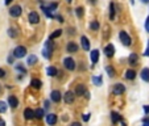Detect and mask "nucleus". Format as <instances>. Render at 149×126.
I'll return each instance as SVG.
<instances>
[{
	"instance_id": "c756f323",
	"label": "nucleus",
	"mask_w": 149,
	"mask_h": 126,
	"mask_svg": "<svg viewBox=\"0 0 149 126\" xmlns=\"http://www.w3.org/2000/svg\"><path fill=\"white\" fill-rule=\"evenodd\" d=\"M61 34H62V30H61V29H57V30L54 32V33H52V34H50V40H54V38L59 37Z\"/></svg>"
},
{
	"instance_id": "c03bdc74",
	"label": "nucleus",
	"mask_w": 149,
	"mask_h": 126,
	"mask_svg": "<svg viewBox=\"0 0 149 126\" xmlns=\"http://www.w3.org/2000/svg\"><path fill=\"white\" fill-rule=\"evenodd\" d=\"M13 58H15V57H9V58H8V62H9V63H12V62H13Z\"/></svg>"
},
{
	"instance_id": "f3484780",
	"label": "nucleus",
	"mask_w": 149,
	"mask_h": 126,
	"mask_svg": "<svg viewBox=\"0 0 149 126\" xmlns=\"http://www.w3.org/2000/svg\"><path fill=\"white\" fill-rule=\"evenodd\" d=\"M31 85L33 87V88H36V89H40L42 87V82L40 80V79H32Z\"/></svg>"
},
{
	"instance_id": "ddd939ff",
	"label": "nucleus",
	"mask_w": 149,
	"mask_h": 126,
	"mask_svg": "<svg viewBox=\"0 0 149 126\" xmlns=\"http://www.w3.org/2000/svg\"><path fill=\"white\" fill-rule=\"evenodd\" d=\"M84 93H86V87H84V84H78V85H76L75 95H78V96H83Z\"/></svg>"
},
{
	"instance_id": "c9c22d12",
	"label": "nucleus",
	"mask_w": 149,
	"mask_h": 126,
	"mask_svg": "<svg viewBox=\"0 0 149 126\" xmlns=\"http://www.w3.org/2000/svg\"><path fill=\"white\" fill-rule=\"evenodd\" d=\"M82 119H83L84 122H87V121L90 119V114H83V116H82Z\"/></svg>"
},
{
	"instance_id": "37998d69",
	"label": "nucleus",
	"mask_w": 149,
	"mask_h": 126,
	"mask_svg": "<svg viewBox=\"0 0 149 126\" xmlns=\"http://www.w3.org/2000/svg\"><path fill=\"white\" fill-rule=\"evenodd\" d=\"M70 126H80V123H79V122H73Z\"/></svg>"
},
{
	"instance_id": "9d476101",
	"label": "nucleus",
	"mask_w": 149,
	"mask_h": 126,
	"mask_svg": "<svg viewBox=\"0 0 149 126\" xmlns=\"http://www.w3.org/2000/svg\"><path fill=\"white\" fill-rule=\"evenodd\" d=\"M128 62H129V65L131 66H137L139 65V55L136 54V53H132V54L129 55Z\"/></svg>"
},
{
	"instance_id": "7c9ffc66",
	"label": "nucleus",
	"mask_w": 149,
	"mask_h": 126,
	"mask_svg": "<svg viewBox=\"0 0 149 126\" xmlns=\"http://www.w3.org/2000/svg\"><path fill=\"white\" fill-rule=\"evenodd\" d=\"M7 112V104L4 101H0V113H5Z\"/></svg>"
},
{
	"instance_id": "0eeeda50",
	"label": "nucleus",
	"mask_w": 149,
	"mask_h": 126,
	"mask_svg": "<svg viewBox=\"0 0 149 126\" xmlns=\"http://www.w3.org/2000/svg\"><path fill=\"white\" fill-rule=\"evenodd\" d=\"M63 100H65V102L66 104H73L74 102V100H75V96H74V93L73 92H66L65 95H63Z\"/></svg>"
},
{
	"instance_id": "412c9836",
	"label": "nucleus",
	"mask_w": 149,
	"mask_h": 126,
	"mask_svg": "<svg viewBox=\"0 0 149 126\" xmlns=\"http://www.w3.org/2000/svg\"><path fill=\"white\" fill-rule=\"evenodd\" d=\"M91 62H92V63H96L98 61H99V51L98 50H92L91 51Z\"/></svg>"
},
{
	"instance_id": "ea45409f",
	"label": "nucleus",
	"mask_w": 149,
	"mask_h": 126,
	"mask_svg": "<svg viewBox=\"0 0 149 126\" xmlns=\"http://www.w3.org/2000/svg\"><path fill=\"white\" fill-rule=\"evenodd\" d=\"M56 18L59 21V22H63V18H62V17H61V16H56Z\"/></svg>"
},
{
	"instance_id": "1a4fd4ad",
	"label": "nucleus",
	"mask_w": 149,
	"mask_h": 126,
	"mask_svg": "<svg viewBox=\"0 0 149 126\" xmlns=\"http://www.w3.org/2000/svg\"><path fill=\"white\" fill-rule=\"evenodd\" d=\"M28 17H29V22L31 24H38L40 22V16H38L37 12H31Z\"/></svg>"
},
{
	"instance_id": "6ab92c4d",
	"label": "nucleus",
	"mask_w": 149,
	"mask_h": 126,
	"mask_svg": "<svg viewBox=\"0 0 149 126\" xmlns=\"http://www.w3.org/2000/svg\"><path fill=\"white\" fill-rule=\"evenodd\" d=\"M80 42H82V47H83L84 50H90V42H88V38L83 36V37L80 38Z\"/></svg>"
},
{
	"instance_id": "aec40b11",
	"label": "nucleus",
	"mask_w": 149,
	"mask_h": 126,
	"mask_svg": "<svg viewBox=\"0 0 149 126\" xmlns=\"http://www.w3.org/2000/svg\"><path fill=\"white\" fill-rule=\"evenodd\" d=\"M124 76H125V79H128V80H133V79L136 78V71H133V70H127Z\"/></svg>"
},
{
	"instance_id": "a878e982",
	"label": "nucleus",
	"mask_w": 149,
	"mask_h": 126,
	"mask_svg": "<svg viewBox=\"0 0 149 126\" xmlns=\"http://www.w3.org/2000/svg\"><path fill=\"white\" fill-rule=\"evenodd\" d=\"M29 66H33V65H36L37 63V57L36 55H29L28 57V62H27Z\"/></svg>"
},
{
	"instance_id": "c85d7f7f",
	"label": "nucleus",
	"mask_w": 149,
	"mask_h": 126,
	"mask_svg": "<svg viewBox=\"0 0 149 126\" xmlns=\"http://www.w3.org/2000/svg\"><path fill=\"white\" fill-rule=\"evenodd\" d=\"M110 18H111V20L115 18V5H114V3L110 4Z\"/></svg>"
},
{
	"instance_id": "49530a36",
	"label": "nucleus",
	"mask_w": 149,
	"mask_h": 126,
	"mask_svg": "<svg viewBox=\"0 0 149 126\" xmlns=\"http://www.w3.org/2000/svg\"><path fill=\"white\" fill-rule=\"evenodd\" d=\"M49 106H50V105H49V101H46L45 102V108H49Z\"/></svg>"
},
{
	"instance_id": "4468645a",
	"label": "nucleus",
	"mask_w": 149,
	"mask_h": 126,
	"mask_svg": "<svg viewBox=\"0 0 149 126\" xmlns=\"http://www.w3.org/2000/svg\"><path fill=\"white\" fill-rule=\"evenodd\" d=\"M66 49H67V53H76L78 51V45L75 42H69Z\"/></svg>"
},
{
	"instance_id": "09e8293b",
	"label": "nucleus",
	"mask_w": 149,
	"mask_h": 126,
	"mask_svg": "<svg viewBox=\"0 0 149 126\" xmlns=\"http://www.w3.org/2000/svg\"><path fill=\"white\" fill-rule=\"evenodd\" d=\"M67 1H69V3H71V1H73V0H67Z\"/></svg>"
},
{
	"instance_id": "393cba45",
	"label": "nucleus",
	"mask_w": 149,
	"mask_h": 126,
	"mask_svg": "<svg viewBox=\"0 0 149 126\" xmlns=\"http://www.w3.org/2000/svg\"><path fill=\"white\" fill-rule=\"evenodd\" d=\"M17 29H15V28H9L8 29V36H9L11 38H16L17 37Z\"/></svg>"
},
{
	"instance_id": "de8ad7c7",
	"label": "nucleus",
	"mask_w": 149,
	"mask_h": 126,
	"mask_svg": "<svg viewBox=\"0 0 149 126\" xmlns=\"http://www.w3.org/2000/svg\"><path fill=\"white\" fill-rule=\"evenodd\" d=\"M142 3H149V0H141Z\"/></svg>"
},
{
	"instance_id": "6e6552de",
	"label": "nucleus",
	"mask_w": 149,
	"mask_h": 126,
	"mask_svg": "<svg viewBox=\"0 0 149 126\" xmlns=\"http://www.w3.org/2000/svg\"><path fill=\"white\" fill-rule=\"evenodd\" d=\"M114 53H115V47L114 45H107V46H104V54L107 55L108 58H111V57H114Z\"/></svg>"
},
{
	"instance_id": "cd10ccee",
	"label": "nucleus",
	"mask_w": 149,
	"mask_h": 126,
	"mask_svg": "<svg viewBox=\"0 0 149 126\" xmlns=\"http://www.w3.org/2000/svg\"><path fill=\"white\" fill-rule=\"evenodd\" d=\"M106 72L108 74L110 78H112V76L115 75V70H114V67H111V66H107V67H106Z\"/></svg>"
},
{
	"instance_id": "473e14b6",
	"label": "nucleus",
	"mask_w": 149,
	"mask_h": 126,
	"mask_svg": "<svg viewBox=\"0 0 149 126\" xmlns=\"http://www.w3.org/2000/svg\"><path fill=\"white\" fill-rule=\"evenodd\" d=\"M75 13H76V16H78V17H79V18H80V17H82V16H83V8H76V9H75Z\"/></svg>"
},
{
	"instance_id": "f03ea898",
	"label": "nucleus",
	"mask_w": 149,
	"mask_h": 126,
	"mask_svg": "<svg viewBox=\"0 0 149 126\" xmlns=\"http://www.w3.org/2000/svg\"><path fill=\"white\" fill-rule=\"evenodd\" d=\"M119 38H120V41L123 45H125V46H131L132 40L128 34H127V32H120V33H119Z\"/></svg>"
},
{
	"instance_id": "a18cd8bd",
	"label": "nucleus",
	"mask_w": 149,
	"mask_h": 126,
	"mask_svg": "<svg viewBox=\"0 0 149 126\" xmlns=\"http://www.w3.org/2000/svg\"><path fill=\"white\" fill-rule=\"evenodd\" d=\"M11 1H12V0H4V3L7 4V5H8V4H9V3H11Z\"/></svg>"
},
{
	"instance_id": "20e7f679",
	"label": "nucleus",
	"mask_w": 149,
	"mask_h": 126,
	"mask_svg": "<svg viewBox=\"0 0 149 126\" xmlns=\"http://www.w3.org/2000/svg\"><path fill=\"white\" fill-rule=\"evenodd\" d=\"M63 65H65V67L67 68V70H70V71H73V70H75V62H74L73 58H70V57H67V58L63 59Z\"/></svg>"
},
{
	"instance_id": "e433bc0d",
	"label": "nucleus",
	"mask_w": 149,
	"mask_h": 126,
	"mask_svg": "<svg viewBox=\"0 0 149 126\" xmlns=\"http://www.w3.org/2000/svg\"><path fill=\"white\" fill-rule=\"evenodd\" d=\"M144 55H145V57H149V41H148V46H146V50H145V53H144Z\"/></svg>"
},
{
	"instance_id": "f704fd0d",
	"label": "nucleus",
	"mask_w": 149,
	"mask_h": 126,
	"mask_svg": "<svg viewBox=\"0 0 149 126\" xmlns=\"http://www.w3.org/2000/svg\"><path fill=\"white\" fill-rule=\"evenodd\" d=\"M145 29H146V32L149 33V16L146 17V20H145Z\"/></svg>"
},
{
	"instance_id": "dca6fc26",
	"label": "nucleus",
	"mask_w": 149,
	"mask_h": 126,
	"mask_svg": "<svg viewBox=\"0 0 149 126\" xmlns=\"http://www.w3.org/2000/svg\"><path fill=\"white\" fill-rule=\"evenodd\" d=\"M24 117H25V119H32L35 117V110H32L31 108H27L24 110Z\"/></svg>"
},
{
	"instance_id": "2eb2a0df",
	"label": "nucleus",
	"mask_w": 149,
	"mask_h": 126,
	"mask_svg": "<svg viewBox=\"0 0 149 126\" xmlns=\"http://www.w3.org/2000/svg\"><path fill=\"white\" fill-rule=\"evenodd\" d=\"M8 104L11 105V108H17L19 105V100L15 97V96H9L8 97Z\"/></svg>"
},
{
	"instance_id": "79ce46f5",
	"label": "nucleus",
	"mask_w": 149,
	"mask_h": 126,
	"mask_svg": "<svg viewBox=\"0 0 149 126\" xmlns=\"http://www.w3.org/2000/svg\"><path fill=\"white\" fill-rule=\"evenodd\" d=\"M0 126H5V122H4V119L0 118Z\"/></svg>"
},
{
	"instance_id": "f257e3e1",
	"label": "nucleus",
	"mask_w": 149,
	"mask_h": 126,
	"mask_svg": "<svg viewBox=\"0 0 149 126\" xmlns=\"http://www.w3.org/2000/svg\"><path fill=\"white\" fill-rule=\"evenodd\" d=\"M53 49H54V46H53L52 42L46 41L45 46H44V49H42V55H44L46 59H49L50 58V55H52V53H53Z\"/></svg>"
},
{
	"instance_id": "a19ab883",
	"label": "nucleus",
	"mask_w": 149,
	"mask_h": 126,
	"mask_svg": "<svg viewBox=\"0 0 149 126\" xmlns=\"http://www.w3.org/2000/svg\"><path fill=\"white\" fill-rule=\"evenodd\" d=\"M4 74H5V72H4V70H1V68H0V78H3Z\"/></svg>"
},
{
	"instance_id": "4be33fe9",
	"label": "nucleus",
	"mask_w": 149,
	"mask_h": 126,
	"mask_svg": "<svg viewBox=\"0 0 149 126\" xmlns=\"http://www.w3.org/2000/svg\"><path fill=\"white\" fill-rule=\"evenodd\" d=\"M46 74H48L49 76H57V74H58V71H57L56 67H53V66H50V67L46 68Z\"/></svg>"
},
{
	"instance_id": "7ed1b4c3",
	"label": "nucleus",
	"mask_w": 149,
	"mask_h": 126,
	"mask_svg": "<svg viewBox=\"0 0 149 126\" xmlns=\"http://www.w3.org/2000/svg\"><path fill=\"white\" fill-rule=\"evenodd\" d=\"M27 55V47L25 46H17L13 50V57L15 58H23Z\"/></svg>"
},
{
	"instance_id": "bb28decb",
	"label": "nucleus",
	"mask_w": 149,
	"mask_h": 126,
	"mask_svg": "<svg viewBox=\"0 0 149 126\" xmlns=\"http://www.w3.org/2000/svg\"><path fill=\"white\" fill-rule=\"evenodd\" d=\"M92 82H94V84H96L98 87H100L102 83H103V80H102V76H94Z\"/></svg>"
},
{
	"instance_id": "58836bf2",
	"label": "nucleus",
	"mask_w": 149,
	"mask_h": 126,
	"mask_svg": "<svg viewBox=\"0 0 149 126\" xmlns=\"http://www.w3.org/2000/svg\"><path fill=\"white\" fill-rule=\"evenodd\" d=\"M144 112H145L146 114H149V105H145V106H144Z\"/></svg>"
},
{
	"instance_id": "5701e85b",
	"label": "nucleus",
	"mask_w": 149,
	"mask_h": 126,
	"mask_svg": "<svg viewBox=\"0 0 149 126\" xmlns=\"http://www.w3.org/2000/svg\"><path fill=\"white\" fill-rule=\"evenodd\" d=\"M35 117L36 118H38V119H42L44 117H45V110L44 109H37V110H35Z\"/></svg>"
},
{
	"instance_id": "f8f14e48",
	"label": "nucleus",
	"mask_w": 149,
	"mask_h": 126,
	"mask_svg": "<svg viewBox=\"0 0 149 126\" xmlns=\"http://www.w3.org/2000/svg\"><path fill=\"white\" fill-rule=\"evenodd\" d=\"M50 99H52L53 102H59L61 101V93H59L58 91H53V92L50 93Z\"/></svg>"
},
{
	"instance_id": "72a5a7b5",
	"label": "nucleus",
	"mask_w": 149,
	"mask_h": 126,
	"mask_svg": "<svg viewBox=\"0 0 149 126\" xmlns=\"http://www.w3.org/2000/svg\"><path fill=\"white\" fill-rule=\"evenodd\" d=\"M16 70H17V71H21L23 74H25V72H27V70H25V67L23 65H16Z\"/></svg>"
},
{
	"instance_id": "9b49d317",
	"label": "nucleus",
	"mask_w": 149,
	"mask_h": 126,
	"mask_svg": "<svg viewBox=\"0 0 149 126\" xmlns=\"http://www.w3.org/2000/svg\"><path fill=\"white\" fill-rule=\"evenodd\" d=\"M46 122H48V125H50V126L56 125V122H57V116L54 114V113H50V114H48V116H46Z\"/></svg>"
},
{
	"instance_id": "b1692460",
	"label": "nucleus",
	"mask_w": 149,
	"mask_h": 126,
	"mask_svg": "<svg viewBox=\"0 0 149 126\" xmlns=\"http://www.w3.org/2000/svg\"><path fill=\"white\" fill-rule=\"evenodd\" d=\"M141 79L144 82H149V68H144L141 71Z\"/></svg>"
},
{
	"instance_id": "4c0bfd02",
	"label": "nucleus",
	"mask_w": 149,
	"mask_h": 126,
	"mask_svg": "<svg viewBox=\"0 0 149 126\" xmlns=\"http://www.w3.org/2000/svg\"><path fill=\"white\" fill-rule=\"evenodd\" d=\"M142 126H149V118H145L144 122H142Z\"/></svg>"
},
{
	"instance_id": "423d86ee",
	"label": "nucleus",
	"mask_w": 149,
	"mask_h": 126,
	"mask_svg": "<svg viewBox=\"0 0 149 126\" xmlns=\"http://www.w3.org/2000/svg\"><path fill=\"white\" fill-rule=\"evenodd\" d=\"M124 92H125L124 84H121V83L115 84V87H114V95H123Z\"/></svg>"
},
{
	"instance_id": "a211bd4d",
	"label": "nucleus",
	"mask_w": 149,
	"mask_h": 126,
	"mask_svg": "<svg viewBox=\"0 0 149 126\" xmlns=\"http://www.w3.org/2000/svg\"><path fill=\"white\" fill-rule=\"evenodd\" d=\"M111 118H112V123H114V125H116L118 122H120V121H121L120 114H119V113H116V112H112L111 113Z\"/></svg>"
},
{
	"instance_id": "39448f33",
	"label": "nucleus",
	"mask_w": 149,
	"mask_h": 126,
	"mask_svg": "<svg viewBox=\"0 0 149 126\" xmlns=\"http://www.w3.org/2000/svg\"><path fill=\"white\" fill-rule=\"evenodd\" d=\"M21 13H23V9H21L20 5H13V7H11L9 15L12 17H19V16H21Z\"/></svg>"
},
{
	"instance_id": "2f4dec72",
	"label": "nucleus",
	"mask_w": 149,
	"mask_h": 126,
	"mask_svg": "<svg viewBox=\"0 0 149 126\" xmlns=\"http://www.w3.org/2000/svg\"><path fill=\"white\" fill-rule=\"evenodd\" d=\"M90 28H91V30H98V29H99V22H98V21H92Z\"/></svg>"
}]
</instances>
